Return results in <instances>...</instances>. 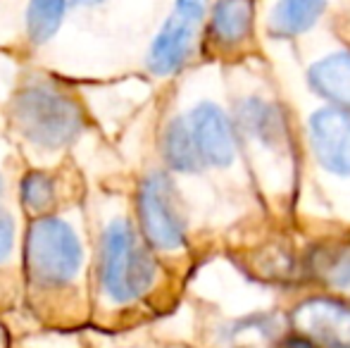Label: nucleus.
<instances>
[{
	"mask_svg": "<svg viewBox=\"0 0 350 348\" xmlns=\"http://www.w3.org/2000/svg\"><path fill=\"white\" fill-rule=\"evenodd\" d=\"M24 263L29 279L38 289H62L77 279L83 265L81 241L67 222L41 217L27 234Z\"/></svg>",
	"mask_w": 350,
	"mask_h": 348,
	"instance_id": "7ed1b4c3",
	"label": "nucleus"
},
{
	"mask_svg": "<svg viewBox=\"0 0 350 348\" xmlns=\"http://www.w3.org/2000/svg\"><path fill=\"white\" fill-rule=\"evenodd\" d=\"M236 126L243 139L269 150H279L288 141L284 115L274 103L265 98H243L236 110Z\"/></svg>",
	"mask_w": 350,
	"mask_h": 348,
	"instance_id": "1a4fd4ad",
	"label": "nucleus"
},
{
	"mask_svg": "<svg viewBox=\"0 0 350 348\" xmlns=\"http://www.w3.org/2000/svg\"><path fill=\"white\" fill-rule=\"evenodd\" d=\"M67 0H31L27 10V29L33 43H46L57 34L65 17Z\"/></svg>",
	"mask_w": 350,
	"mask_h": 348,
	"instance_id": "4468645a",
	"label": "nucleus"
},
{
	"mask_svg": "<svg viewBox=\"0 0 350 348\" xmlns=\"http://www.w3.org/2000/svg\"><path fill=\"white\" fill-rule=\"evenodd\" d=\"M314 274L332 286H350V251L346 248H322L314 253Z\"/></svg>",
	"mask_w": 350,
	"mask_h": 348,
	"instance_id": "2eb2a0df",
	"label": "nucleus"
},
{
	"mask_svg": "<svg viewBox=\"0 0 350 348\" xmlns=\"http://www.w3.org/2000/svg\"><path fill=\"white\" fill-rule=\"evenodd\" d=\"M308 81L317 96L334 107L350 112V53L338 51L317 60L308 72Z\"/></svg>",
	"mask_w": 350,
	"mask_h": 348,
	"instance_id": "9d476101",
	"label": "nucleus"
},
{
	"mask_svg": "<svg viewBox=\"0 0 350 348\" xmlns=\"http://www.w3.org/2000/svg\"><path fill=\"white\" fill-rule=\"evenodd\" d=\"M279 348H314L312 344H310L308 339H303V336H288V339H284L281 341V346Z\"/></svg>",
	"mask_w": 350,
	"mask_h": 348,
	"instance_id": "6ab92c4d",
	"label": "nucleus"
},
{
	"mask_svg": "<svg viewBox=\"0 0 350 348\" xmlns=\"http://www.w3.org/2000/svg\"><path fill=\"white\" fill-rule=\"evenodd\" d=\"M162 155H165V163L170 165V170H174V172L193 174L203 170V160H200L189 122L184 117H176L167 124L165 136H162Z\"/></svg>",
	"mask_w": 350,
	"mask_h": 348,
	"instance_id": "ddd939ff",
	"label": "nucleus"
},
{
	"mask_svg": "<svg viewBox=\"0 0 350 348\" xmlns=\"http://www.w3.org/2000/svg\"><path fill=\"white\" fill-rule=\"evenodd\" d=\"M203 165L229 168L236 160V126L215 103H200L186 117Z\"/></svg>",
	"mask_w": 350,
	"mask_h": 348,
	"instance_id": "0eeeda50",
	"label": "nucleus"
},
{
	"mask_svg": "<svg viewBox=\"0 0 350 348\" xmlns=\"http://www.w3.org/2000/svg\"><path fill=\"white\" fill-rule=\"evenodd\" d=\"M157 265L126 219H115L103 234L98 284L105 301L129 306L155 284Z\"/></svg>",
	"mask_w": 350,
	"mask_h": 348,
	"instance_id": "f03ea898",
	"label": "nucleus"
},
{
	"mask_svg": "<svg viewBox=\"0 0 350 348\" xmlns=\"http://www.w3.org/2000/svg\"><path fill=\"white\" fill-rule=\"evenodd\" d=\"M193 41L196 24L186 22L179 14L172 12V17L162 24L155 41L150 43V51H148V67L152 75L170 77L179 72L193 51Z\"/></svg>",
	"mask_w": 350,
	"mask_h": 348,
	"instance_id": "6e6552de",
	"label": "nucleus"
},
{
	"mask_svg": "<svg viewBox=\"0 0 350 348\" xmlns=\"http://www.w3.org/2000/svg\"><path fill=\"white\" fill-rule=\"evenodd\" d=\"M327 0H279L269 12V31L277 38H295L322 17Z\"/></svg>",
	"mask_w": 350,
	"mask_h": 348,
	"instance_id": "f8f14e48",
	"label": "nucleus"
},
{
	"mask_svg": "<svg viewBox=\"0 0 350 348\" xmlns=\"http://www.w3.org/2000/svg\"><path fill=\"white\" fill-rule=\"evenodd\" d=\"M139 222L148 246L176 251L186 246V222L174 184L165 172H152L139 189Z\"/></svg>",
	"mask_w": 350,
	"mask_h": 348,
	"instance_id": "20e7f679",
	"label": "nucleus"
},
{
	"mask_svg": "<svg viewBox=\"0 0 350 348\" xmlns=\"http://www.w3.org/2000/svg\"><path fill=\"white\" fill-rule=\"evenodd\" d=\"M10 115L17 131L38 148H62L83 129L79 103L53 81L33 79L14 93Z\"/></svg>",
	"mask_w": 350,
	"mask_h": 348,
	"instance_id": "f257e3e1",
	"label": "nucleus"
},
{
	"mask_svg": "<svg viewBox=\"0 0 350 348\" xmlns=\"http://www.w3.org/2000/svg\"><path fill=\"white\" fill-rule=\"evenodd\" d=\"M55 181L46 172H29L19 186V198L33 213H43L55 203Z\"/></svg>",
	"mask_w": 350,
	"mask_h": 348,
	"instance_id": "dca6fc26",
	"label": "nucleus"
},
{
	"mask_svg": "<svg viewBox=\"0 0 350 348\" xmlns=\"http://www.w3.org/2000/svg\"><path fill=\"white\" fill-rule=\"evenodd\" d=\"M308 129L319 168L329 174L350 176V112L334 105L314 110Z\"/></svg>",
	"mask_w": 350,
	"mask_h": 348,
	"instance_id": "423d86ee",
	"label": "nucleus"
},
{
	"mask_svg": "<svg viewBox=\"0 0 350 348\" xmlns=\"http://www.w3.org/2000/svg\"><path fill=\"white\" fill-rule=\"evenodd\" d=\"M14 248V222L8 213H0V265L12 256Z\"/></svg>",
	"mask_w": 350,
	"mask_h": 348,
	"instance_id": "a211bd4d",
	"label": "nucleus"
},
{
	"mask_svg": "<svg viewBox=\"0 0 350 348\" xmlns=\"http://www.w3.org/2000/svg\"><path fill=\"white\" fill-rule=\"evenodd\" d=\"M74 3H79V5H96V3H100V0H74Z\"/></svg>",
	"mask_w": 350,
	"mask_h": 348,
	"instance_id": "aec40b11",
	"label": "nucleus"
},
{
	"mask_svg": "<svg viewBox=\"0 0 350 348\" xmlns=\"http://www.w3.org/2000/svg\"><path fill=\"white\" fill-rule=\"evenodd\" d=\"M298 336L314 348H350V303L317 296L303 301L291 315Z\"/></svg>",
	"mask_w": 350,
	"mask_h": 348,
	"instance_id": "39448f33",
	"label": "nucleus"
},
{
	"mask_svg": "<svg viewBox=\"0 0 350 348\" xmlns=\"http://www.w3.org/2000/svg\"><path fill=\"white\" fill-rule=\"evenodd\" d=\"M253 0H217L210 17V36L224 48L239 46L253 31Z\"/></svg>",
	"mask_w": 350,
	"mask_h": 348,
	"instance_id": "9b49d317",
	"label": "nucleus"
},
{
	"mask_svg": "<svg viewBox=\"0 0 350 348\" xmlns=\"http://www.w3.org/2000/svg\"><path fill=\"white\" fill-rule=\"evenodd\" d=\"M205 12H208V0H176L174 3V14H179L181 19L196 24V27L203 22Z\"/></svg>",
	"mask_w": 350,
	"mask_h": 348,
	"instance_id": "f3484780",
	"label": "nucleus"
}]
</instances>
